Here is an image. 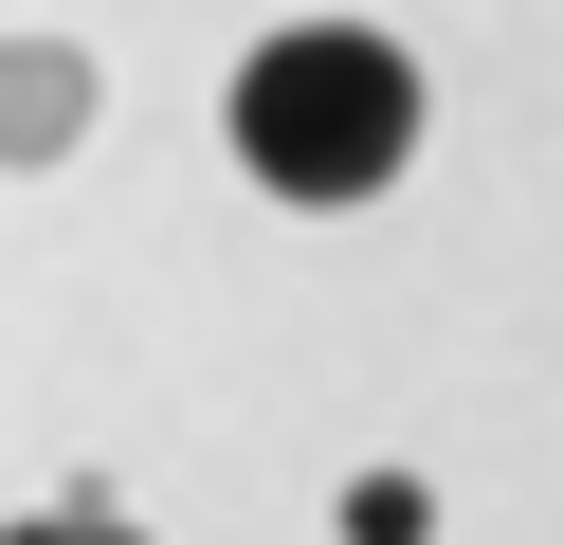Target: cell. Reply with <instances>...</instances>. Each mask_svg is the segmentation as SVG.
I'll return each mask as SVG.
<instances>
[{
    "mask_svg": "<svg viewBox=\"0 0 564 545\" xmlns=\"http://www.w3.org/2000/svg\"><path fill=\"white\" fill-rule=\"evenodd\" d=\"M237 164L273 182V200H382V182L419 164V55L365 19H292L237 55Z\"/></svg>",
    "mask_w": 564,
    "mask_h": 545,
    "instance_id": "obj_1",
    "label": "cell"
},
{
    "mask_svg": "<svg viewBox=\"0 0 564 545\" xmlns=\"http://www.w3.org/2000/svg\"><path fill=\"white\" fill-rule=\"evenodd\" d=\"M74 128H91V73H74V36H0V164H55Z\"/></svg>",
    "mask_w": 564,
    "mask_h": 545,
    "instance_id": "obj_2",
    "label": "cell"
},
{
    "mask_svg": "<svg viewBox=\"0 0 564 545\" xmlns=\"http://www.w3.org/2000/svg\"><path fill=\"white\" fill-rule=\"evenodd\" d=\"M346 545H437V491L419 472H346Z\"/></svg>",
    "mask_w": 564,
    "mask_h": 545,
    "instance_id": "obj_3",
    "label": "cell"
},
{
    "mask_svg": "<svg viewBox=\"0 0 564 545\" xmlns=\"http://www.w3.org/2000/svg\"><path fill=\"white\" fill-rule=\"evenodd\" d=\"M0 545H147V527H128L110 491H74V509H37V527H0Z\"/></svg>",
    "mask_w": 564,
    "mask_h": 545,
    "instance_id": "obj_4",
    "label": "cell"
}]
</instances>
